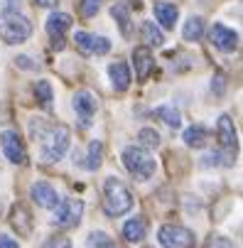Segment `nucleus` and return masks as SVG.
Returning a JSON list of instances; mask_svg holds the SVG:
<instances>
[{"instance_id": "nucleus-1", "label": "nucleus", "mask_w": 243, "mask_h": 248, "mask_svg": "<svg viewBox=\"0 0 243 248\" xmlns=\"http://www.w3.org/2000/svg\"><path fill=\"white\" fill-rule=\"evenodd\" d=\"M130 206H133L130 189L118 177H108L106 185H103V211H106V217H121L130 211Z\"/></svg>"}, {"instance_id": "nucleus-2", "label": "nucleus", "mask_w": 243, "mask_h": 248, "mask_svg": "<svg viewBox=\"0 0 243 248\" xmlns=\"http://www.w3.org/2000/svg\"><path fill=\"white\" fill-rule=\"evenodd\" d=\"M123 165L137 180H150L155 174V157H150V153L140 145H130L123 150Z\"/></svg>"}, {"instance_id": "nucleus-3", "label": "nucleus", "mask_w": 243, "mask_h": 248, "mask_svg": "<svg viewBox=\"0 0 243 248\" xmlns=\"http://www.w3.org/2000/svg\"><path fill=\"white\" fill-rule=\"evenodd\" d=\"M40 140H42V155H45V160L54 162V160H61L64 153L69 150V143H72V133H69L66 125L59 123V125H52Z\"/></svg>"}, {"instance_id": "nucleus-4", "label": "nucleus", "mask_w": 243, "mask_h": 248, "mask_svg": "<svg viewBox=\"0 0 243 248\" xmlns=\"http://www.w3.org/2000/svg\"><path fill=\"white\" fill-rule=\"evenodd\" d=\"M30 34H32V22L25 15L5 13L0 17V37L8 45H22L30 40Z\"/></svg>"}, {"instance_id": "nucleus-5", "label": "nucleus", "mask_w": 243, "mask_h": 248, "mask_svg": "<svg viewBox=\"0 0 243 248\" xmlns=\"http://www.w3.org/2000/svg\"><path fill=\"white\" fill-rule=\"evenodd\" d=\"M160 243L165 248H194L197 238L189 229L180 226V224H165L160 226V233H157Z\"/></svg>"}, {"instance_id": "nucleus-6", "label": "nucleus", "mask_w": 243, "mask_h": 248, "mask_svg": "<svg viewBox=\"0 0 243 248\" xmlns=\"http://www.w3.org/2000/svg\"><path fill=\"white\" fill-rule=\"evenodd\" d=\"M54 209H57L54 221L59 226H76L84 214V202L81 199H61Z\"/></svg>"}, {"instance_id": "nucleus-7", "label": "nucleus", "mask_w": 243, "mask_h": 248, "mask_svg": "<svg viewBox=\"0 0 243 248\" xmlns=\"http://www.w3.org/2000/svg\"><path fill=\"white\" fill-rule=\"evenodd\" d=\"M0 145H3V155L15 162V165H25L27 162V153H25V145L22 140L15 130H5L3 135H0Z\"/></svg>"}, {"instance_id": "nucleus-8", "label": "nucleus", "mask_w": 243, "mask_h": 248, "mask_svg": "<svg viewBox=\"0 0 243 248\" xmlns=\"http://www.w3.org/2000/svg\"><path fill=\"white\" fill-rule=\"evenodd\" d=\"M74 42L84 54H106L111 49V42L101 34H89V32H76Z\"/></svg>"}, {"instance_id": "nucleus-9", "label": "nucleus", "mask_w": 243, "mask_h": 248, "mask_svg": "<svg viewBox=\"0 0 243 248\" xmlns=\"http://www.w3.org/2000/svg\"><path fill=\"white\" fill-rule=\"evenodd\" d=\"M209 42L221 52H233V49H238V34L224 25H214L209 30Z\"/></svg>"}, {"instance_id": "nucleus-10", "label": "nucleus", "mask_w": 243, "mask_h": 248, "mask_svg": "<svg viewBox=\"0 0 243 248\" xmlns=\"http://www.w3.org/2000/svg\"><path fill=\"white\" fill-rule=\"evenodd\" d=\"M30 197H32L34 204L42 206V209H54L61 202V197L57 194V189L52 185H47V182H34L32 189H30Z\"/></svg>"}, {"instance_id": "nucleus-11", "label": "nucleus", "mask_w": 243, "mask_h": 248, "mask_svg": "<svg viewBox=\"0 0 243 248\" xmlns=\"http://www.w3.org/2000/svg\"><path fill=\"white\" fill-rule=\"evenodd\" d=\"M133 66H135V77L137 79H148L150 72L155 69V59H152V49L150 47H135L133 49Z\"/></svg>"}, {"instance_id": "nucleus-12", "label": "nucleus", "mask_w": 243, "mask_h": 248, "mask_svg": "<svg viewBox=\"0 0 243 248\" xmlns=\"http://www.w3.org/2000/svg\"><path fill=\"white\" fill-rule=\"evenodd\" d=\"M10 224H13V229H15L20 236H30V233H32V226H34V219H32V214H30L27 206L15 204L13 211H10Z\"/></svg>"}, {"instance_id": "nucleus-13", "label": "nucleus", "mask_w": 243, "mask_h": 248, "mask_svg": "<svg viewBox=\"0 0 243 248\" xmlns=\"http://www.w3.org/2000/svg\"><path fill=\"white\" fill-rule=\"evenodd\" d=\"M74 111H76V116L81 118V123L89 125L91 118H93V113H96V98H93L89 91H79V93L74 96Z\"/></svg>"}, {"instance_id": "nucleus-14", "label": "nucleus", "mask_w": 243, "mask_h": 248, "mask_svg": "<svg viewBox=\"0 0 243 248\" xmlns=\"http://www.w3.org/2000/svg\"><path fill=\"white\" fill-rule=\"evenodd\" d=\"M69 27H72V15H66V13H54L47 20V34L54 40V45H57V40L64 37V32Z\"/></svg>"}, {"instance_id": "nucleus-15", "label": "nucleus", "mask_w": 243, "mask_h": 248, "mask_svg": "<svg viewBox=\"0 0 243 248\" xmlns=\"http://www.w3.org/2000/svg\"><path fill=\"white\" fill-rule=\"evenodd\" d=\"M108 74H111V81H113V89L116 91H128L133 77H130V69L123 64V62H113L108 66Z\"/></svg>"}, {"instance_id": "nucleus-16", "label": "nucleus", "mask_w": 243, "mask_h": 248, "mask_svg": "<svg viewBox=\"0 0 243 248\" xmlns=\"http://www.w3.org/2000/svg\"><path fill=\"white\" fill-rule=\"evenodd\" d=\"M216 133H219V140L226 150H236V128H233V121L228 116H221L219 123H216Z\"/></svg>"}, {"instance_id": "nucleus-17", "label": "nucleus", "mask_w": 243, "mask_h": 248, "mask_svg": "<svg viewBox=\"0 0 243 248\" xmlns=\"http://www.w3.org/2000/svg\"><path fill=\"white\" fill-rule=\"evenodd\" d=\"M123 236H125V241H130V243L143 241V238L148 236V221H145L143 217H135V219L125 221V226H123Z\"/></svg>"}, {"instance_id": "nucleus-18", "label": "nucleus", "mask_w": 243, "mask_h": 248, "mask_svg": "<svg viewBox=\"0 0 243 248\" xmlns=\"http://www.w3.org/2000/svg\"><path fill=\"white\" fill-rule=\"evenodd\" d=\"M177 15H180L177 5H172V3H155V17H157V22H160L165 30L175 27Z\"/></svg>"}, {"instance_id": "nucleus-19", "label": "nucleus", "mask_w": 243, "mask_h": 248, "mask_svg": "<svg viewBox=\"0 0 243 248\" xmlns=\"http://www.w3.org/2000/svg\"><path fill=\"white\" fill-rule=\"evenodd\" d=\"M184 143L189 145V148H204L206 143H209V130H206L204 125H189L187 130H184Z\"/></svg>"}, {"instance_id": "nucleus-20", "label": "nucleus", "mask_w": 243, "mask_h": 248, "mask_svg": "<svg viewBox=\"0 0 243 248\" xmlns=\"http://www.w3.org/2000/svg\"><path fill=\"white\" fill-rule=\"evenodd\" d=\"M111 15H113V20L118 22L121 32L125 34V37H130V10H128V5H125V3H116V5L111 8Z\"/></svg>"}, {"instance_id": "nucleus-21", "label": "nucleus", "mask_w": 243, "mask_h": 248, "mask_svg": "<svg viewBox=\"0 0 243 248\" xmlns=\"http://www.w3.org/2000/svg\"><path fill=\"white\" fill-rule=\"evenodd\" d=\"M182 37L187 42H199L204 37V20L201 17H189L184 30H182Z\"/></svg>"}, {"instance_id": "nucleus-22", "label": "nucleus", "mask_w": 243, "mask_h": 248, "mask_svg": "<svg viewBox=\"0 0 243 248\" xmlns=\"http://www.w3.org/2000/svg\"><path fill=\"white\" fill-rule=\"evenodd\" d=\"M101 162H103V143L93 140V143L89 145V160H86V167H89V170H98Z\"/></svg>"}, {"instance_id": "nucleus-23", "label": "nucleus", "mask_w": 243, "mask_h": 248, "mask_svg": "<svg viewBox=\"0 0 243 248\" xmlns=\"http://www.w3.org/2000/svg\"><path fill=\"white\" fill-rule=\"evenodd\" d=\"M143 37L148 40V45H155V47H160V45L165 42L162 32H160L152 22H145V25H143Z\"/></svg>"}, {"instance_id": "nucleus-24", "label": "nucleus", "mask_w": 243, "mask_h": 248, "mask_svg": "<svg viewBox=\"0 0 243 248\" xmlns=\"http://www.w3.org/2000/svg\"><path fill=\"white\" fill-rule=\"evenodd\" d=\"M157 113L162 116V121H165L169 128H180L182 118H180V111H177V108H172V106H165V108H160Z\"/></svg>"}, {"instance_id": "nucleus-25", "label": "nucleus", "mask_w": 243, "mask_h": 248, "mask_svg": "<svg viewBox=\"0 0 243 248\" xmlns=\"http://www.w3.org/2000/svg\"><path fill=\"white\" fill-rule=\"evenodd\" d=\"M137 138H140V148H157L160 145V135L152 128H143Z\"/></svg>"}, {"instance_id": "nucleus-26", "label": "nucleus", "mask_w": 243, "mask_h": 248, "mask_svg": "<svg viewBox=\"0 0 243 248\" xmlns=\"http://www.w3.org/2000/svg\"><path fill=\"white\" fill-rule=\"evenodd\" d=\"M34 93H37V98H40V103L45 106V108H49V106H52V86L47 81H37Z\"/></svg>"}, {"instance_id": "nucleus-27", "label": "nucleus", "mask_w": 243, "mask_h": 248, "mask_svg": "<svg viewBox=\"0 0 243 248\" xmlns=\"http://www.w3.org/2000/svg\"><path fill=\"white\" fill-rule=\"evenodd\" d=\"M101 5H103V0H81V5H79V13H81V17H93L98 10H101Z\"/></svg>"}, {"instance_id": "nucleus-28", "label": "nucleus", "mask_w": 243, "mask_h": 248, "mask_svg": "<svg viewBox=\"0 0 243 248\" xmlns=\"http://www.w3.org/2000/svg\"><path fill=\"white\" fill-rule=\"evenodd\" d=\"M42 248H72V241H69L66 236H52Z\"/></svg>"}, {"instance_id": "nucleus-29", "label": "nucleus", "mask_w": 243, "mask_h": 248, "mask_svg": "<svg viewBox=\"0 0 243 248\" xmlns=\"http://www.w3.org/2000/svg\"><path fill=\"white\" fill-rule=\"evenodd\" d=\"M206 248H233V243L226 236H212L206 241Z\"/></svg>"}, {"instance_id": "nucleus-30", "label": "nucleus", "mask_w": 243, "mask_h": 248, "mask_svg": "<svg viewBox=\"0 0 243 248\" xmlns=\"http://www.w3.org/2000/svg\"><path fill=\"white\" fill-rule=\"evenodd\" d=\"M108 241H111V238H108L106 233H101V231H93V233H91V238H89V246H91V248H101L103 243H108Z\"/></svg>"}, {"instance_id": "nucleus-31", "label": "nucleus", "mask_w": 243, "mask_h": 248, "mask_svg": "<svg viewBox=\"0 0 243 248\" xmlns=\"http://www.w3.org/2000/svg\"><path fill=\"white\" fill-rule=\"evenodd\" d=\"M0 248H17V241L5 236V233H0Z\"/></svg>"}, {"instance_id": "nucleus-32", "label": "nucleus", "mask_w": 243, "mask_h": 248, "mask_svg": "<svg viewBox=\"0 0 243 248\" xmlns=\"http://www.w3.org/2000/svg\"><path fill=\"white\" fill-rule=\"evenodd\" d=\"M34 3H37L40 8H54V5L59 3V0H34Z\"/></svg>"}, {"instance_id": "nucleus-33", "label": "nucleus", "mask_w": 243, "mask_h": 248, "mask_svg": "<svg viewBox=\"0 0 243 248\" xmlns=\"http://www.w3.org/2000/svg\"><path fill=\"white\" fill-rule=\"evenodd\" d=\"M101 248H121V246H116V243H113V241H108V243H103V246H101Z\"/></svg>"}, {"instance_id": "nucleus-34", "label": "nucleus", "mask_w": 243, "mask_h": 248, "mask_svg": "<svg viewBox=\"0 0 243 248\" xmlns=\"http://www.w3.org/2000/svg\"><path fill=\"white\" fill-rule=\"evenodd\" d=\"M145 248H148V246H145Z\"/></svg>"}]
</instances>
